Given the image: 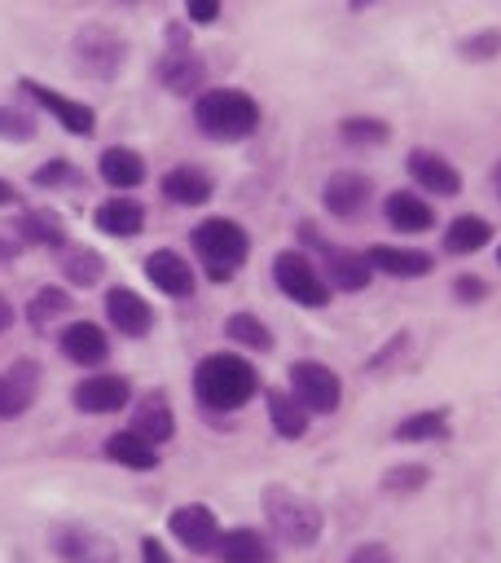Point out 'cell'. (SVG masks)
Segmentation results:
<instances>
[{
  "label": "cell",
  "instance_id": "obj_1",
  "mask_svg": "<svg viewBox=\"0 0 501 563\" xmlns=\"http://www.w3.org/2000/svg\"><path fill=\"white\" fill-rule=\"evenodd\" d=\"M194 392L207 410H242L260 392V374H255L251 361L233 357V352H216V357L198 361Z\"/></svg>",
  "mask_w": 501,
  "mask_h": 563
},
{
  "label": "cell",
  "instance_id": "obj_2",
  "mask_svg": "<svg viewBox=\"0 0 501 563\" xmlns=\"http://www.w3.org/2000/svg\"><path fill=\"white\" fill-rule=\"evenodd\" d=\"M194 124L216 141H242L260 128V102L242 88H207L194 102Z\"/></svg>",
  "mask_w": 501,
  "mask_h": 563
},
{
  "label": "cell",
  "instance_id": "obj_3",
  "mask_svg": "<svg viewBox=\"0 0 501 563\" xmlns=\"http://www.w3.org/2000/svg\"><path fill=\"white\" fill-rule=\"evenodd\" d=\"M189 242H194V251L203 256L211 282H229L233 269L247 264V256H251L247 229L233 225V220H225V216H211V220H203V225H194Z\"/></svg>",
  "mask_w": 501,
  "mask_h": 563
},
{
  "label": "cell",
  "instance_id": "obj_4",
  "mask_svg": "<svg viewBox=\"0 0 501 563\" xmlns=\"http://www.w3.org/2000/svg\"><path fill=\"white\" fill-rule=\"evenodd\" d=\"M264 520H269L273 533L295 550L317 546V537H321V511L308 498H299L295 489H282V484L264 489Z\"/></svg>",
  "mask_w": 501,
  "mask_h": 563
},
{
  "label": "cell",
  "instance_id": "obj_5",
  "mask_svg": "<svg viewBox=\"0 0 501 563\" xmlns=\"http://www.w3.org/2000/svg\"><path fill=\"white\" fill-rule=\"evenodd\" d=\"M71 53H75V66H80L88 80H115L119 66L128 58V44L106 27H84L80 36H75Z\"/></svg>",
  "mask_w": 501,
  "mask_h": 563
},
{
  "label": "cell",
  "instance_id": "obj_6",
  "mask_svg": "<svg viewBox=\"0 0 501 563\" xmlns=\"http://www.w3.org/2000/svg\"><path fill=\"white\" fill-rule=\"evenodd\" d=\"M273 282H277V291L291 295V300L304 304V308H321L330 300L326 278H321V273L313 269V260L299 256V251H282V256L273 260Z\"/></svg>",
  "mask_w": 501,
  "mask_h": 563
},
{
  "label": "cell",
  "instance_id": "obj_7",
  "mask_svg": "<svg viewBox=\"0 0 501 563\" xmlns=\"http://www.w3.org/2000/svg\"><path fill=\"white\" fill-rule=\"evenodd\" d=\"M291 396L308 414H330L343 396L339 374H334L330 366H321V361H295L291 366Z\"/></svg>",
  "mask_w": 501,
  "mask_h": 563
},
{
  "label": "cell",
  "instance_id": "obj_8",
  "mask_svg": "<svg viewBox=\"0 0 501 563\" xmlns=\"http://www.w3.org/2000/svg\"><path fill=\"white\" fill-rule=\"evenodd\" d=\"M167 528H172L176 542H181L185 550H194V555H207V550L220 546V520L198 502L176 506V511L167 515Z\"/></svg>",
  "mask_w": 501,
  "mask_h": 563
},
{
  "label": "cell",
  "instance_id": "obj_9",
  "mask_svg": "<svg viewBox=\"0 0 501 563\" xmlns=\"http://www.w3.org/2000/svg\"><path fill=\"white\" fill-rule=\"evenodd\" d=\"M299 234H304L308 242H317L321 260H326V278L334 286H343V291H365V286H370V264H365V256H352V251L334 247V242L321 238L313 225H304Z\"/></svg>",
  "mask_w": 501,
  "mask_h": 563
},
{
  "label": "cell",
  "instance_id": "obj_10",
  "mask_svg": "<svg viewBox=\"0 0 501 563\" xmlns=\"http://www.w3.org/2000/svg\"><path fill=\"white\" fill-rule=\"evenodd\" d=\"M132 396V383L124 374H88L84 383H75V410L84 414H115L124 410Z\"/></svg>",
  "mask_w": 501,
  "mask_h": 563
},
{
  "label": "cell",
  "instance_id": "obj_11",
  "mask_svg": "<svg viewBox=\"0 0 501 563\" xmlns=\"http://www.w3.org/2000/svg\"><path fill=\"white\" fill-rule=\"evenodd\" d=\"M106 317H110V326H115L119 335H128V339L150 335V326H154V308L141 300L137 291H128V286L106 291Z\"/></svg>",
  "mask_w": 501,
  "mask_h": 563
},
{
  "label": "cell",
  "instance_id": "obj_12",
  "mask_svg": "<svg viewBox=\"0 0 501 563\" xmlns=\"http://www.w3.org/2000/svg\"><path fill=\"white\" fill-rule=\"evenodd\" d=\"M22 93L31 97V102L36 106H44L49 110L53 119H58V124L66 128V132H80V137H88V132H93V110H88L84 102H71V97H62V93H53L49 84H36V80H22Z\"/></svg>",
  "mask_w": 501,
  "mask_h": 563
},
{
  "label": "cell",
  "instance_id": "obj_13",
  "mask_svg": "<svg viewBox=\"0 0 501 563\" xmlns=\"http://www.w3.org/2000/svg\"><path fill=\"white\" fill-rule=\"evenodd\" d=\"M40 392V366L36 361H18L14 370L0 374V418H18L31 410Z\"/></svg>",
  "mask_w": 501,
  "mask_h": 563
},
{
  "label": "cell",
  "instance_id": "obj_14",
  "mask_svg": "<svg viewBox=\"0 0 501 563\" xmlns=\"http://www.w3.org/2000/svg\"><path fill=\"white\" fill-rule=\"evenodd\" d=\"M53 546H58V555L71 559V563H119L115 542H106V537L88 533V528H58Z\"/></svg>",
  "mask_w": 501,
  "mask_h": 563
},
{
  "label": "cell",
  "instance_id": "obj_15",
  "mask_svg": "<svg viewBox=\"0 0 501 563\" xmlns=\"http://www.w3.org/2000/svg\"><path fill=\"white\" fill-rule=\"evenodd\" d=\"M146 278L159 286L163 295H172V300L194 295V269H189V260L176 256V251H154L146 260Z\"/></svg>",
  "mask_w": 501,
  "mask_h": 563
},
{
  "label": "cell",
  "instance_id": "obj_16",
  "mask_svg": "<svg viewBox=\"0 0 501 563\" xmlns=\"http://www.w3.org/2000/svg\"><path fill=\"white\" fill-rule=\"evenodd\" d=\"M132 436H141L146 445H163V440H172L176 432V418H172V405H167L163 392H150L146 401H137V414H132Z\"/></svg>",
  "mask_w": 501,
  "mask_h": 563
},
{
  "label": "cell",
  "instance_id": "obj_17",
  "mask_svg": "<svg viewBox=\"0 0 501 563\" xmlns=\"http://www.w3.org/2000/svg\"><path fill=\"white\" fill-rule=\"evenodd\" d=\"M409 176H414L422 190H431V194H458L462 190V172L453 168L449 159L431 154V150H414V154H409Z\"/></svg>",
  "mask_w": 501,
  "mask_h": 563
},
{
  "label": "cell",
  "instance_id": "obj_18",
  "mask_svg": "<svg viewBox=\"0 0 501 563\" xmlns=\"http://www.w3.org/2000/svg\"><path fill=\"white\" fill-rule=\"evenodd\" d=\"M62 352L75 361V366H102V361L110 357L106 330L93 326V322H71L62 330Z\"/></svg>",
  "mask_w": 501,
  "mask_h": 563
},
{
  "label": "cell",
  "instance_id": "obj_19",
  "mask_svg": "<svg viewBox=\"0 0 501 563\" xmlns=\"http://www.w3.org/2000/svg\"><path fill=\"white\" fill-rule=\"evenodd\" d=\"M211 176L203 168H194V163H181V168H172L163 176V198H172V203L181 207H203L211 198Z\"/></svg>",
  "mask_w": 501,
  "mask_h": 563
},
{
  "label": "cell",
  "instance_id": "obj_20",
  "mask_svg": "<svg viewBox=\"0 0 501 563\" xmlns=\"http://www.w3.org/2000/svg\"><path fill=\"white\" fill-rule=\"evenodd\" d=\"M383 212H387V220H392L400 234H422V229L436 225V212H431V203H427V198H418L414 190L387 194Z\"/></svg>",
  "mask_w": 501,
  "mask_h": 563
},
{
  "label": "cell",
  "instance_id": "obj_21",
  "mask_svg": "<svg viewBox=\"0 0 501 563\" xmlns=\"http://www.w3.org/2000/svg\"><path fill=\"white\" fill-rule=\"evenodd\" d=\"M370 203V176L361 172H334L326 181V207L334 216H356Z\"/></svg>",
  "mask_w": 501,
  "mask_h": 563
},
{
  "label": "cell",
  "instance_id": "obj_22",
  "mask_svg": "<svg viewBox=\"0 0 501 563\" xmlns=\"http://www.w3.org/2000/svg\"><path fill=\"white\" fill-rule=\"evenodd\" d=\"M93 225L102 229V234L132 238V234H141V225H146V207L132 203V198H106V203L93 212Z\"/></svg>",
  "mask_w": 501,
  "mask_h": 563
},
{
  "label": "cell",
  "instance_id": "obj_23",
  "mask_svg": "<svg viewBox=\"0 0 501 563\" xmlns=\"http://www.w3.org/2000/svg\"><path fill=\"white\" fill-rule=\"evenodd\" d=\"M97 168H102V181H106V185H115V190H132V185L146 181V159H141L137 150H128V146H110V150H102Z\"/></svg>",
  "mask_w": 501,
  "mask_h": 563
},
{
  "label": "cell",
  "instance_id": "obj_24",
  "mask_svg": "<svg viewBox=\"0 0 501 563\" xmlns=\"http://www.w3.org/2000/svg\"><path fill=\"white\" fill-rule=\"evenodd\" d=\"M159 80H163V88H172V93H181V97H189V93H198L203 88V80H207V66L194 58V53H167V58L159 62Z\"/></svg>",
  "mask_w": 501,
  "mask_h": 563
},
{
  "label": "cell",
  "instance_id": "obj_25",
  "mask_svg": "<svg viewBox=\"0 0 501 563\" xmlns=\"http://www.w3.org/2000/svg\"><path fill=\"white\" fill-rule=\"evenodd\" d=\"M365 264L383 273H392V278H422V273H431V256H422V251H405V247H370L365 251Z\"/></svg>",
  "mask_w": 501,
  "mask_h": 563
},
{
  "label": "cell",
  "instance_id": "obj_26",
  "mask_svg": "<svg viewBox=\"0 0 501 563\" xmlns=\"http://www.w3.org/2000/svg\"><path fill=\"white\" fill-rule=\"evenodd\" d=\"M220 563H273V550L255 528H233L220 533Z\"/></svg>",
  "mask_w": 501,
  "mask_h": 563
},
{
  "label": "cell",
  "instance_id": "obj_27",
  "mask_svg": "<svg viewBox=\"0 0 501 563\" xmlns=\"http://www.w3.org/2000/svg\"><path fill=\"white\" fill-rule=\"evenodd\" d=\"M106 458L119 462V467H128V471H154V467H159L154 445H146V440L132 436V432H115V436H110L106 440Z\"/></svg>",
  "mask_w": 501,
  "mask_h": 563
},
{
  "label": "cell",
  "instance_id": "obj_28",
  "mask_svg": "<svg viewBox=\"0 0 501 563\" xmlns=\"http://www.w3.org/2000/svg\"><path fill=\"white\" fill-rule=\"evenodd\" d=\"M269 418H273V432L286 436V440H299L308 432V410L295 401L291 392H282V388L269 392Z\"/></svg>",
  "mask_w": 501,
  "mask_h": 563
},
{
  "label": "cell",
  "instance_id": "obj_29",
  "mask_svg": "<svg viewBox=\"0 0 501 563\" xmlns=\"http://www.w3.org/2000/svg\"><path fill=\"white\" fill-rule=\"evenodd\" d=\"M488 238H493V229H488V220H480V216H458L444 229V247H449L453 256H475L480 247H488Z\"/></svg>",
  "mask_w": 501,
  "mask_h": 563
},
{
  "label": "cell",
  "instance_id": "obj_30",
  "mask_svg": "<svg viewBox=\"0 0 501 563\" xmlns=\"http://www.w3.org/2000/svg\"><path fill=\"white\" fill-rule=\"evenodd\" d=\"M62 273H66V282H75V286H97L106 278V260L97 256L93 247H66Z\"/></svg>",
  "mask_w": 501,
  "mask_h": 563
},
{
  "label": "cell",
  "instance_id": "obj_31",
  "mask_svg": "<svg viewBox=\"0 0 501 563\" xmlns=\"http://www.w3.org/2000/svg\"><path fill=\"white\" fill-rule=\"evenodd\" d=\"M225 335L233 339V344H242V348H251V352H269L273 348V335H269V326L260 322L255 313H233L229 322H225Z\"/></svg>",
  "mask_w": 501,
  "mask_h": 563
},
{
  "label": "cell",
  "instance_id": "obj_32",
  "mask_svg": "<svg viewBox=\"0 0 501 563\" xmlns=\"http://www.w3.org/2000/svg\"><path fill=\"white\" fill-rule=\"evenodd\" d=\"M449 436V418L440 410H427V414H409L405 423L396 427V440H405V445H414V440H444Z\"/></svg>",
  "mask_w": 501,
  "mask_h": 563
},
{
  "label": "cell",
  "instance_id": "obj_33",
  "mask_svg": "<svg viewBox=\"0 0 501 563\" xmlns=\"http://www.w3.org/2000/svg\"><path fill=\"white\" fill-rule=\"evenodd\" d=\"M18 234L27 242H40V247H66L62 225L49 212H22L18 216Z\"/></svg>",
  "mask_w": 501,
  "mask_h": 563
},
{
  "label": "cell",
  "instance_id": "obj_34",
  "mask_svg": "<svg viewBox=\"0 0 501 563\" xmlns=\"http://www.w3.org/2000/svg\"><path fill=\"white\" fill-rule=\"evenodd\" d=\"M66 313H71V295H66L62 286H44V291H36L31 295V304H27V317L36 326L53 322V317H66Z\"/></svg>",
  "mask_w": 501,
  "mask_h": 563
},
{
  "label": "cell",
  "instance_id": "obj_35",
  "mask_svg": "<svg viewBox=\"0 0 501 563\" xmlns=\"http://www.w3.org/2000/svg\"><path fill=\"white\" fill-rule=\"evenodd\" d=\"M339 137L352 141V146H378V141L392 137V128L383 119H343L339 124Z\"/></svg>",
  "mask_w": 501,
  "mask_h": 563
},
{
  "label": "cell",
  "instance_id": "obj_36",
  "mask_svg": "<svg viewBox=\"0 0 501 563\" xmlns=\"http://www.w3.org/2000/svg\"><path fill=\"white\" fill-rule=\"evenodd\" d=\"M0 137L5 141H31L36 137V119L18 106H0Z\"/></svg>",
  "mask_w": 501,
  "mask_h": 563
},
{
  "label": "cell",
  "instance_id": "obj_37",
  "mask_svg": "<svg viewBox=\"0 0 501 563\" xmlns=\"http://www.w3.org/2000/svg\"><path fill=\"white\" fill-rule=\"evenodd\" d=\"M75 163H66V159H49L44 168H36V176L31 181L40 185V190H62V185H75Z\"/></svg>",
  "mask_w": 501,
  "mask_h": 563
},
{
  "label": "cell",
  "instance_id": "obj_38",
  "mask_svg": "<svg viewBox=\"0 0 501 563\" xmlns=\"http://www.w3.org/2000/svg\"><path fill=\"white\" fill-rule=\"evenodd\" d=\"M427 480H431V471L414 462V467H396V471H387V476H383V489H387V493H414V489H422Z\"/></svg>",
  "mask_w": 501,
  "mask_h": 563
},
{
  "label": "cell",
  "instance_id": "obj_39",
  "mask_svg": "<svg viewBox=\"0 0 501 563\" xmlns=\"http://www.w3.org/2000/svg\"><path fill=\"white\" fill-rule=\"evenodd\" d=\"M493 53H501V31H480V36L462 40V58H471V62L493 58Z\"/></svg>",
  "mask_w": 501,
  "mask_h": 563
},
{
  "label": "cell",
  "instance_id": "obj_40",
  "mask_svg": "<svg viewBox=\"0 0 501 563\" xmlns=\"http://www.w3.org/2000/svg\"><path fill=\"white\" fill-rule=\"evenodd\" d=\"M348 563H396V555L387 546H378V542H365V546H356Z\"/></svg>",
  "mask_w": 501,
  "mask_h": 563
},
{
  "label": "cell",
  "instance_id": "obj_41",
  "mask_svg": "<svg viewBox=\"0 0 501 563\" xmlns=\"http://www.w3.org/2000/svg\"><path fill=\"white\" fill-rule=\"evenodd\" d=\"M453 291H458V300H466V304H471V300H480V295L488 291V286H484L480 278H475V273H462V278L453 282Z\"/></svg>",
  "mask_w": 501,
  "mask_h": 563
},
{
  "label": "cell",
  "instance_id": "obj_42",
  "mask_svg": "<svg viewBox=\"0 0 501 563\" xmlns=\"http://www.w3.org/2000/svg\"><path fill=\"white\" fill-rule=\"evenodd\" d=\"M189 18H194V22H216L220 5H216V0H189Z\"/></svg>",
  "mask_w": 501,
  "mask_h": 563
},
{
  "label": "cell",
  "instance_id": "obj_43",
  "mask_svg": "<svg viewBox=\"0 0 501 563\" xmlns=\"http://www.w3.org/2000/svg\"><path fill=\"white\" fill-rule=\"evenodd\" d=\"M141 555H146V563H167V555H163V546L154 542V537H146V542H141Z\"/></svg>",
  "mask_w": 501,
  "mask_h": 563
},
{
  "label": "cell",
  "instance_id": "obj_44",
  "mask_svg": "<svg viewBox=\"0 0 501 563\" xmlns=\"http://www.w3.org/2000/svg\"><path fill=\"white\" fill-rule=\"evenodd\" d=\"M9 326H14V308H9V300L0 295V330H9Z\"/></svg>",
  "mask_w": 501,
  "mask_h": 563
},
{
  "label": "cell",
  "instance_id": "obj_45",
  "mask_svg": "<svg viewBox=\"0 0 501 563\" xmlns=\"http://www.w3.org/2000/svg\"><path fill=\"white\" fill-rule=\"evenodd\" d=\"M14 198H18V194H14V185H9L5 176H0V207H5V203H14Z\"/></svg>",
  "mask_w": 501,
  "mask_h": 563
},
{
  "label": "cell",
  "instance_id": "obj_46",
  "mask_svg": "<svg viewBox=\"0 0 501 563\" xmlns=\"http://www.w3.org/2000/svg\"><path fill=\"white\" fill-rule=\"evenodd\" d=\"M493 190L501 194V163H497V168H493Z\"/></svg>",
  "mask_w": 501,
  "mask_h": 563
},
{
  "label": "cell",
  "instance_id": "obj_47",
  "mask_svg": "<svg viewBox=\"0 0 501 563\" xmlns=\"http://www.w3.org/2000/svg\"><path fill=\"white\" fill-rule=\"evenodd\" d=\"M497 260H501V247H497Z\"/></svg>",
  "mask_w": 501,
  "mask_h": 563
}]
</instances>
